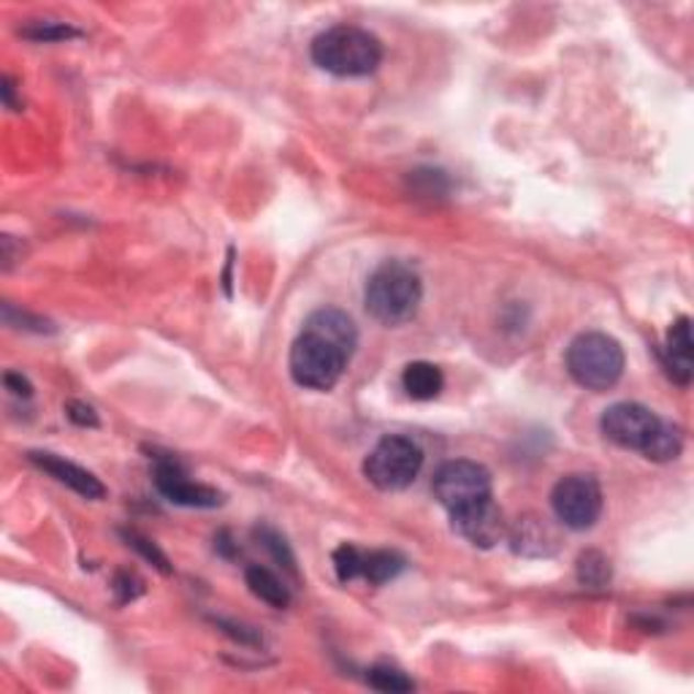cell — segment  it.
Listing matches in <instances>:
<instances>
[{"label":"cell","instance_id":"obj_13","mask_svg":"<svg viewBox=\"0 0 694 694\" xmlns=\"http://www.w3.org/2000/svg\"><path fill=\"white\" fill-rule=\"evenodd\" d=\"M664 366L668 375L673 377L679 386H690L694 375V342H692V320L681 315L673 320L664 337Z\"/></svg>","mask_w":694,"mask_h":694},{"label":"cell","instance_id":"obj_6","mask_svg":"<svg viewBox=\"0 0 694 694\" xmlns=\"http://www.w3.org/2000/svg\"><path fill=\"white\" fill-rule=\"evenodd\" d=\"M348 355L331 342L301 331L299 340L290 348V377L301 388L331 390L340 383L342 372L348 370Z\"/></svg>","mask_w":694,"mask_h":694},{"label":"cell","instance_id":"obj_22","mask_svg":"<svg viewBox=\"0 0 694 694\" xmlns=\"http://www.w3.org/2000/svg\"><path fill=\"white\" fill-rule=\"evenodd\" d=\"M122 538H125V542L128 546L133 548V551L139 553V557L142 559H147L150 564H153V568H157L161 570L163 575H168L172 573V564H168V559H166V553L161 551V548L155 546L153 540L150 538H144V535H139V532H122Z\"/></svg>","mask_w":694,"mask_h":694},{"label":"cell","instance_id":"obj_18","mask_svg":"<svg viewBox=\"0 0 694 694\" xmlns=\"http://www.w3.org/2000/svg\"><path fill=\"white\" fill-rule=\"evenodd\" d=\"M575 573H579V581L588 588H605L610 583V562L605 553L599 551H583L579 557V564H575Z\"/></svg>","mask_w":694,"mask_h":694},{"label":"cell","instance_id":"obj_23","mask_svg":"<svg viewBox=\"0 0 694 694\" xmlns=\"http://www.w3.org/2000/svg\"><path fill=\"white\" fill-rule=\"evenodd\" d=\"M258 538H261V546H264L266 551H269L272 557H274V562L283 564V568L290 570V573H296L294 553H290L288 542H285L283 535H277V532H274V529L264 527V529H258Z\"/></svg>","mask_w":694,"mask_h":694},{"label":"cell","instance_id":"obj_15","mask_svg":"<svg viewBox=\"0 0 694 694\" xmlns=\"http://www.w3.org/2000/svg\"><path fill=\"white\" fill-rule=\"evenodd\" d=\"M442 386H445V377L437 364L429 361H412L401 372V388L407 390V396L416 401H429L440 396Z\"/></svg>","mask_w":694,"mask_h":694},{"label":"cell","instance_id":"obj_1","mask_svg":"<svg viewBox=\"0 0 694 694\" xmlns=\"http://www.w3.org/2000/svg\"><path fill=\"white\" fill-rule=\"evenodd\" d=\"M603 434L618 448L643 453L649 462H673L684 451V434L675 423L659 418L638 401H616L603 412Z\"/></svg>","mask_w":694,"mask_h":694},{"label":"cell","instance_id":"obj_20","mask_svg":"<svg viewBox=\"0 0 694 694\" xmlns=\"http://www.w3.org/2000/svg\"><path fill=\"white\" fill-rule=\"evenodd\" d=\"M334 570H337V579L342 583L361 579V570H364V551L355 546H340L334 551Z\"/></svg>","mask_w":694,"mask_h":694},{"label":"cell","instance_id":"obj_21","mask_svg":"<svg viewBox=\"0 0 694 694\" xmlns=\"http://www.w3.org/2000/svg\"><path fill=\"white\" fill-rule=\"evenodd\" d=\"M22 36L31 38V41H44V44H49V41L77 38L79 31H77V27H71V25H63V22L41 20V22H33V25L22 27Z\"/></svg>","mask_w":694,"mask_h":694},{"label":"cell","instance_id":"obj_19","mask_svg":"<svg viewBox=\"0 0 694 694\" xmlns=\"http://www.w3.org/2000/svg\"><path fill=\"white\" fill-rule=\"evenodd\" d=\"M372 690L377 692H388V694H405L416 690L412 679H407V673H401L399 668H390V664H375L366 675Z\"/></svg>","mask_w":694,"mask_h":694},{"label":"cell","instance_id":"obj_8","mask_svg":"<svg viewBox=\"0 0 694 694\" xmlns=\"http://www.w3.org/2000/svg\"><path fill=\"white\" fill-rule=\"evenodd\" d=\"M434 497L448 513H459L464 507L492 499V472L470 459H456L437 470Z\"/></svg>","mask_w":694,"mask_h":694},{"label":"cell","instance_id":"obj_25","mask_svg":"<svg viewBox=\"0 0 694 694\" xmlns=\"http://www.w3.org/2000/svg\"><path fill=\"white\" fill-rule=\"evenodd\" d=\"M3 318H5V323H9V326L22 323L20 329L38 331V334H44V331H52V326L46 323V320H41V318H36V315H31V312H25V309H22V312H16V309L11 307V305L3 307Z\"/></svg>","mask_w":694,"mask_h":694},{"label":"cell","instance_id":"obj_9","mask_svg":"<svg viewBox=\"0 0 694 694\" xmlns=\"http://www.w3.org/2000/svg\"><path fill=\"white\" fill-rule=\"evenodd\" d=\"M155 488L168 502L183 507H203V510H209V507L223 505V494L218 488L190 481L188 472L174 459L155 462Z\"/></svg>","mask_w":694,"mask_h":694},{"label":"cell","instance_id":"obj_5","mask_svg":"<svg viewBox=\"0 0 694 694\" xmlns=\"http://www.w3.org/2000/svg\"><path fill=\"white\" fill-rule=\"evenodd\" d=\"M423 466V451L410 437L388 434L366 456L364 475L381 492H405Z\"/></svg>","mask_w":694,"mask_h":694},{"label":"cell","instance_id":"obj_27","mask_svg":"<svg viewBox=\"0 0 694 694\" xmlns=\"http://www.w3.org/2000/svg\"><path fill=\"white\" fill-rule=\"evenodd\" d=\"M114 588H117V594H120V603H131V599H136L139 594H142V583L133 579L131 573L117 575Z\"/></svg>","mask_w":694,"mask_h":694},{"label":"cell","instance_id":"obj_16","mask_svg":"<svg viewBox=\"0 0 694 694\" xmlns=\"http://www.w3.org/2000/svg\"><path fill=\"white\" fill-rule=\"evenodd\" d=\"M244 581H247V588L261 599V603L272 605L274 610H285L290 605V588L285 586V581H279L272 570L261 568V564H253L244 573Z\"/></svg>","mask_w":694,"mask_h":694},{"label":"cell","instance_id":"obj_12","mask_svg":"<svg viewBox=\"0 0 694 694\" xmlns=\"http://www.w3.org/2000/svg\"><path fill=\"white\" fill-rule=\"evenodd\" d=\"M507 538H510L513 551H516L518 557L527 559L553 557L559 548L557 532H553V527L548 524V518L542 516L518 518V524L507 532Z\"/></svg>","mask_w":694,"mask_h":694},{"label":"cell","instance_id":"obj_2","mask_svg":"<svg viewBox=\"0 0 694 694\" xmlns=\"http://www.w3.org/2000/svg\"><path fill=\"white\" fill-rule=\"evenodd\" d=\"M309 52L315 66L334 77H370L383 63L381 38L355 25H337L318 33Z\"/></svg>","mask_w":694,"mask_h":694},{"label":"cell","instance_id":"obj_26","mask_svg":"<svg viewBox=\"0 0 694 694\" xmlns=\"http://www.w3.org/2000/svg\"><path fill=\"white\" fill-rule=\"evenodd\" d=\"M3 386H5V390H11V394H14V396H20V399H31V396H33L31 381H27V377L22 375V372H5Z\"/></svg>","mask_w":694,"mask_h":694},{"label":"cell","instance_id":"obj_7","mask_svg":"<svg viewBox=\"0 0 694 694\" xmlns=\"http://www.w3.org/2000/svg\"><path fill=\"white\" fill-rule=\"evenodd\" d=\"M551 507L559 521L573 532H586L603 516V488L594 475H575L562 477L551 492Z\"/></svg>","mask_w":694,"mask_h":694},{"label":"cell","instance_id":"obj_4","mask_svg":"<svg viewBox=\"0 0 694 694\" xmlns=\"http://www.w3.org/2000/svg\"><path fill=\"white\" fill-rule=\"evenodd\" d=\"M564 361H568L570 377L594 394L610 390L624 375V348L603 331H586L575 337Z\"/></svg>","mask_w":694,"mask_h":694},{"label":"cell","instance_id":"obj_24","mask_svg":"<svg viewBox=\"0 0 694 694\" xmlns=\"http://www.w3.org/2000/svg\"><path fill=\"white\" fill-rule=\"evenodd\" d=\"M66 416H68V421L81 426V429H98V426H101V418H98L96 407H90L87 401H79V399L68 401Z\"/></svg>","mask_w":694,"mask_h":694},{"label":"cell","instance_id":"obj_14","mask_svg":"<svg viewBox=\"0 0 694 694\" xmlns=\"http://www.w3.org/2000/svg\"><path fill=\"white\" fill-rule=\"evenodd\" d=\"M305 331L320 337V340L331 342L334 348H340L348 359L353 355L355 345H359V329H355L353 318L334 307H323V309H318V312L309 315Z\"/></svg>","mask_w":694,"mask_h":694},{"label":"cell","instance_id":"obj_11","mask_svg":"<svg viewBox=\"0 0 694 694\" xmlns=\"http://www.w3.org/2000/svg\"><path fill=\"white\" fill-rule=\"evenodd\" d=\"M27 459H31L38 470H44L46 475L55 477L57 483H63V486H68L71 492H77L79 497H85V499L107 497V486H103V483L98 481L90 470H85V466H79V464L68 462V459L57 456V453H46V451H31V456Z\"/></svg>","mask_w":694,"mask_h":694},{"label":"cell","instance_id":"obj_10","mask_svg":"<svg viewBox=\"0 0 694 694\" xmlns=\"http://www.w3.org/2000/svg\"><path fill=\"white\" fill-rule=\"evenodd\" d=\"M453 532L475 548H494L499 540L507 538L505 516L494 499H483L477 505L464 507V510L451 513Z\"/></svg>","mask_w":694,"mask_h":694},{"label":"cell","instance_id":"obj_17","mask_svg":"<svg viewBox=\"0 0 694 694\" xmlns=\"http://www.w3.org/2000/svg\"><path fill=\"white\" fill-rule=\"evenodd\" d=\"M405 557L396 551H364V570H361V579L370 581L372 586H383V583L394 581L396 575L405 570Z\"/></svg>","mask_w":694,"mask_h":694},{"label":"cell","instance_id":"obj_28","mask_svg":"<svg viewBox=\"0 0 694 694\" xmlns=\"http://www.w3.org/2000/svg\"><path fill=\"white\" fill-rule=\"evenodd\" d=\"M0 90H3V101H5V107L9 109H20V103L14 101V81H11V77H3V87H0Z\"/></svg>","mask_w":694,"mask_h":694},{"label":"cell","instance_id":"obj_3","mask_svg":"<svg viewBox=\"0 0 694 694\" xmlns=\"http://www.w3.org/2000/svg\"><path fill=\"white\" fill-rule=\"evenodd\" d=\"M421 277L412 266L401 264V261H386L383 266H377L364 290L366 312L377 323L390 326V329L410 323L418 307H421Z\"/></svg>","mask_w":694,"mask_h":694}]
</instances>
